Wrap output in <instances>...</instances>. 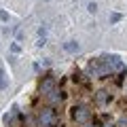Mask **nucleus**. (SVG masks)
I'll return each mask as SVG.
<instances>
[{
  "label": "nucleus",
  "mask_w": 127,
  "mask_h": 127,
  "mask_svg": "<svg viewBox=\"0 0 127 127\" xmlns=\"http://www.w3.org/2000/svg\"><path fill=\"white\" fill-rule=\"evenodd\" d=\"M38 125L40 127H59V114L53 106H45L38 112Z\"/></svg>",
  "instance_id": "f257e3e1"
},
{
  "label": "nucleus",
  "mask_w": 127,
  "mask_h": 127,
  "mask_svg": "<svg viewBox=\"0 0 127 127\" xmlns=\"http://www.w3.org/2000/svg\"><path fill=\"white\" fill-rule=\"evenodd\" d=\"M70 114H72V119L78 123V125H85V123L91 121V110H89L87 104H74Z\"/></svg>",
  "instance_id": "f03ea898"
},
{
  "label": "nucleus",
  "mask_w": 127,
  "mask_h": 127,
  "mask_svg": "<svg viewBox=\"0 0 127 127\" xmlns=\"http://www.w3.org/2000/svg\"><path fill=\"white\" fill-rule=\"evenodd\" d=\"M4 123H6L9 127H23V123H26V117H23V114L13 106V108H11V112H6V114H4Z\"/></svg>",
  "instance_id": "7ed1b4c3"
},
{
  "label": "nucleus",
  "mask_w": 127,
  "mask_h": 127,
  "mask_svg": "<svg viewBox=\"0 0 127 127\" xmlns=\"http://www.w3.org/2000/svg\"><path fill=\"white\" fill-rule=\"evenodd\" d=\"M55 87H57V83H55L53 74H47V76H42V81H40V93H42V95L53 93Z\"/></svg>",
  "instance_id": "20e7f679"
},
{
  "label": "nucleus",
  "mask_w": 127,
  "mask_h": 127,
  "mask_svg": "<svg viewBox=\"0 0 127 127\" xmlns=\"http://www.w3.org/2000/svg\"><path fill=\"white\" fill-rule=\"evenodd\" d=\"M110 100H112V95H110L106 89H100V91H95V93H93V102H95V106H100V108L106 106Z\"/></svg>",
  "instance_id": "39448f33"
},
{
  "label": "nucleus",
  "mask_w": 127,
  "mask_h": 127,
  "mask_svg": "<svg viewBox=\"0 0 127 127\" xmlns=\"http://www.w3.org/2000/svg\"><path fill=\"white\" fill-rule=\"evenodd\" d=\"M64 51H66V53H78V51H81V45H78L76 40H66L64 42Z\"/></svg>",
  "instance_id": "423d86ee"
},
{
  "label": "nucleus",
  "mask_w": 127,
  "mask_h": 127,
  "mask_svg": "<svg viewBox=\"0 0 127 127\" xmlns=\"http://www.w3.org/2000/svg\"><path fill=\"white\" fill-rule=\"evenodd\" d=\"M47 97L51 100V104H57V102H64V100H66V91H57V89H55L53 93H49Z\"/></svg>",
  "instance_id": "0eeeda50"
},
{
  "label": "nucleus",
  "mask_w": 127,
  "mask_h": 127,
  "mask_svg": "<svg viewBox=\"0 0 127 127\" xmlns=\"http://www.w3.org/2000/svg\"><path fill=\"white\" fill-rule=\"evenodd\" d=\"M74 81H78L83 87L89 85V78H87V74H83V72H76V74H74Z\"/></svg>",
  "instance_id": "6e6552de"
},
{
  "label": "nucleus",
  "mask_w": 127,
  "mask_h": 127,
  "mask_svg": "<svg viewBox=\"0 0 127 127\" xmlns=\"http://www.w3.org/2000/svg\"><path fill=\"white\" fill-rule=\"evenodd\" d=\"M9 87V81H6V76H4V70L0 68V89H6Z\"/></svg>",
  "instance_id": "1a4fd4ad"
},
{
  "label": "nucleus",
  "mask_w": 127,
  "mask_h": 127,
  "mask_svg": "<svg viewBox=\"0 0 127 127\" xmlns=\"http://www.w3.org/2000/svg\"><path fill=\"white\" fill-rule=\"evenodd\" d=\"M87 11H89V13H97V2H89V4H87Z\"/></svg>",
  "instance_id": "9d476101"
},
{
  "label": "nucleus",
  "mask_w": 127,
  "mask_h": 127,
  "mask_svg": "<svg viewBox=\"0 0 127 127\" xmlns=\"http://www.w3.org/2000/svg\"><path fill=\"white\" fill-rule=\"evenodd\" d=\"M117 21H121V13H112L110 15V23H117Z\"/></svg>",
  "instance_id": "9b49d317"
},
{
  "label": "nucleus",
  "mask_w": 127,
  "mask_h": 127,
  "mask_svg": "<svg viewBox=\"0 0 127 127\" xmlns=\"http://www.w3.org/2000/svg\"><path fill=\"white\" fill-rule=\"evenodd\" d=\"M0 19H2V21H9V13H6V11H2V9H0Z\"/></svg>",
  "instance_id": "f8f14e48"
},
{
  "label": "nucleus",
  "mask_w": 127,
  "mask_h": 127,
  "mask_svg": "<svg viewBox=\"0 0 127 127\" xmlns=\"http://www.w3.org/2000/svg\"><path fill=\"white\" fill-rule=\"evenodd\" d=\"M11 51H13V53H19V51H21V47H19L17 42H13V45H11Z\"/></svg>",
  "instance_id": "ddd939ff"
},
{
  "label": "nucleus",
  "mask_w": 127,
  "mask_h": 127,
  "mask_svg": "<svg viewBox=\"0 0 127 127\" xmlns=\"http://www.w3.org/2000/svg\"><path fill=\"white\" fill-rule=\"evenodd\" d=\"M45 45H47L45 36H40V38H38V40H36V47H45Z\"/></svg>",
  "instance_id": "4468645a"
},
{
  "label": "nucleus",
  "mask_w": 127,
  "mask_h": 127,
  "mask_svg": "<svg viewBox=\"0 0 127 127\" xmlns=\"http://www.w3.org/2000/svg\"><path fill=\"white\" fill-rule=\"evenodd\" d=\"M125 125H127V117H123L121 121H119V127H125Z\"/></svg>",
  "instance_id": "2eb2a0df"
},
{
  "label": "nucleus",
  "mask_w": 127,
  "mask_h": 127,
  "mask_svg": "<svg viewBox=\"0 0 127 127\" xmlns=\"http://www.w3.org/2000/svg\"><path fill=\"white\" fill-rule=\"evenodd\" d=\"M47 2H49V0H47Z\"/></svg>",
  "instance_id": "dca6fc26"
}]
</instances>
